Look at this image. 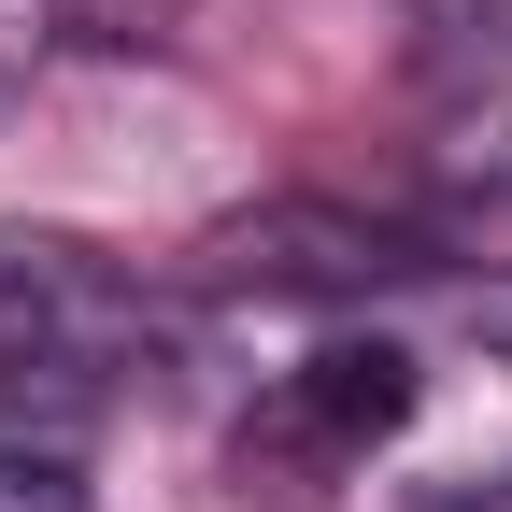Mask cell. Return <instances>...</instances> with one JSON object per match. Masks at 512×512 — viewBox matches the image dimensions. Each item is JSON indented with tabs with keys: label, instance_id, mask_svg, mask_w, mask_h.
Here are the masks:
<instances>
[{
	"label": "cell",
	"instance_id": "cell-1",
	"mask_svg": "<svg viewBox=\"0 0 512 512\" xmlns=\"http://www.w3.org/2000/svg\"><path fill=\"white\" fill-rule=\"evenodd\" d=\"M171 356V313L157 285H128L100 242L72 228H0V370L57 384V399H86L114 370H157Z\"/></svg>",
	"mask_w": 512,
	"mask_h": 512
},
{
	"label": "cell",
	"instance_id": "cell-2",
	"mask_svg": "<svg viewBox=\"0 0 512 512\" xmlns=\"http://www.w3.org/2000/svg\"><path fill=\"white\" fill-rule=\"evenodd\" d=\"M399 427H413V356L399 342H313L285 370V399H271V441L313 456V470H342V456H370Z\"/></svg>",
	"mask_w": 512,
	"mask_h": 512
},
{
	"label": "cell",
	"instance_id": "cell-3",
	"mask_svg": "<svg viewBox=\"0 0 512 512\" xmlns=\"http://www.w3.org/2000/svg\"><path fill=\"white\" fill-rule=\"evenodd\" d=\"M214 256H228L242 285H399V271H427L399 228H356V214H313V200H285V214H242Z\"/></svg>",
	"mask_w": 512,
	"mask_h": 512
},
{
	"label": "cell",
	"instance_id": "cell-4",
	"mask_svg": "<svg viewBox=\"0 0 512 512\" xmlns=\"http://www.w3.org/2000/svg\"><path fill=\"white\" fill-rule=\"evenodd\" d=\"M0 512H86V470L29 427H0Z\"/></svg>",
	"mask_w": 512,
	"mask_h": 512
},
{
	"label": "cell",
	"instance_id": "cell-5",
	"mask_svg": "<svg viewBox=\"0 0 512 512\" xmlns=\"http://www.w3.org/2000/svg\"><path fill=\"white\" fill-rule=\"evenodd\" d=\"M185 15V0H57V29H86V43H157Z\"/></svg>",
	"mask_w": 512,
	"mask_h": 512
},
{
	"label": "cell",
	"instance_id": "cell-6",
	"mask_svg": "<svg viewBox=\"0 0 512 512\" xmlns=\"http://www.w3.org/2000/svg\"><path fill=\"white\" fill-rule=\"evenodd\" d=\"M470 328H484V342L512 356V285H470Z\"/></svg>",
	"mask_w": 512,
	"mask_h": 512
},
{
	"label": "cell",
	"instance_id": "cell-7",
	"mask_svg": "<svg viewBox=\"0 0 512 512\" xmlns=\"http://www.w3.org/2000/svg\"><path fill=\"white\" fill-rule=\"evenodd\" d=\"M441 512H512V470H498V484H484V470H470V484H441Z\"/></svg>",
	"mask_w": 512,
	"mask_h": 512
},
{
	"label": "cell",
	"instance_id": "cell-8",
	"mask_svg": "<svg viewBox=\"0 0 512 512\" xmlns=\"http://www.w3.org/2000/svg\"><path fill=\"white\" fill-rule=\"evenodd\" d=\"M0 100H15V72H0Z\"/></svg>",
	"mask_w": 512,
	"mask_h": 512
}]
</instances>
